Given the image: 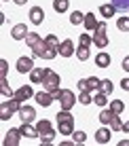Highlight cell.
I'll list each match as a JSON object with an SVG mask.
<instances>
[{
    "label": "cell",
    "instance_id": "5bb4252c",
    "mask_svg": "<svg viewBox=\"0 0 129 146\" xmlns=\"http://www.w3.org/2000/svg\"><path fill=\"white\" fill-rule=\"evenodd\" d=\"M32 95H34V91H32V87H30V85H23V87H19L17 91H15V98H19L21 102H28Z\"/></svg>",
    "mask_w": 129,
    "mask_h": 146
},
{
    "label": "cell",
    "instance_id": "d6a6232c",
    "mask_svg": "<svg viewBox=\"0 0 129 146\" xmlns=\"http://www.w3.org/2000/svg\"><path fill=\"white\" fill-rule=\"evenodd\" d=\"M72 140H74V144H85L87 133H85V131H74V133H72Z\"/></svg>",
    "mask_w": 129,
    "mask_h": 146
},
{
    "label": "cell",
    "instance_id": "836d02e7",
    "mask_svg": "<svg viewBox=\"0 0 129 146\" xmlns=\"http://www.w3.org/2000/svg\"><path fill=\"white\" fill-rule=\"evenodd\" d=\"M38 40H40V34H36V32H30L28 36H26V42L30 44V47H34V44L38 42Z\"/></svg>",
    "mask_w": 129,
    "mask_h": 146
},
{
    "label": "cell",
    "instance_id": "ba28073f",
    "mask_svg": "<svg viewBox=\"0 0 129 146\" xmlns=\"http://www.w3.org/2000/svg\"><path fill=\"white\" fill-rule=\"evenodd\" d=\"M59 55H62V57H72L74 55V42L70 38H66V40L59 42Z\"/></svg>",
    "mask_w": 129,
    "mask_h": 146
},
{
    "label": "cell",
    "instance_id": "8992f818",
    "mask_svg": "<svg viewBox=\"0 0 129 146\" xmlns=\"http://www.w3.org/2000/svg\"><path fill=\"white\" fill-rule=\"evenodd\" d=\"M57 129H59V135H72L74 133V119L57 121Z\"/></svg>",
    "mask_w": 129,
    "mask_h": 146
},
{
    "label": "cell",
    "instance_id": "5b68a950",
    "mask_svg": "<svg viewBox=\"0 0 129 146\" xmlns=\"http://www.w3.org/2000/svg\"><path fill=\"white\" fill-rule=\"evenodd\" d=\"M19 140H21V131H19V129H9V131L4 133L2 144H4V146H17Z\"/></svg>",
    "mask_w": 129,
    "mask_h": 146
},
{
    "label": "cell",
    "instance_id": "8fae6325",
    "mask_svg": "<svg viewBox=\"0 0 129 146\" xmlns=\"http://www.w3.org/2000/svg\"><path fill=\"white\" fill-rule=\"evenodd\" d=\"M42 19H44V11L40 7H32L30 9V21H32L34 26H40Z\"/></svg>",
    "mask_w": 129,
    "mask_h": 146
},
{
    "label": "cell",
    "instance_id": "e575fe53",
    "mask_svg": "<svg viewBox=\"0 0 129 146\" xmlns=\"http://www.w3.org/2000/svg\"><path fill=\"white\" fill-rule=\"evenodd\" d=\"M110 129L112 131H121L123 129V121L118 119V114H114V119H112V123H110Z\"/></svg>",
    "mask_w": 129,
    "mask_h": 146
},
{
    "label": "cell",
    "instance_id": "f35d334b",
    "mask_svg": "<svg viewBox=\"0 0 129 146\" xmlns=\"http://www.w3.org/2000/svg\"><path fill=\"white\" fill-rule=\"evenodd\" d=\"M44 40H47V44H51V47H59V40H57L55 34H49V36L44 38Z\"/></svg>",
    "mask_w": 129,
    "mask_h": 146
},
{
    "label": "cell",
    "instance_id": "74e56055",
    "mask_svg": "<svg viewBox=\"0 0 129 146\" xmlns=\"http://www.w3.org/2000/svg\"><path fill=\"white\" fill-rule=\"evenodd\" d=\"M112 4L116 9H121V11H127L129 9V0H112Z\"/></svg>",
    "mask_w": 129,
    "mask_h": 146
},
{
    "label": "cell",
    "instance_id": "484cf974",
    "mask_svg": "<svg viewBox=\"0 0 129 146\" xmlns=\"http://www.w3.org/2000/svg\"><path fill=\"white\" fill-rule=\"evenodd\" d=\"M68 4H70V0H53V9H55L57 13H66Z\"/></svg>",
    "mask_w": 129,
    "mask_h": 146
},
{
    "label": "cell",
    "instance_id": "d590c367",
    "mask_svg": "<svg viewBox=\"0 0 129 146\" xmlns=\"http://www.w3.org/2000/svg\"><path fill=\"white\" fill-rule=\"evenodd\" d=\"M0 93H2V98H13V91H11V87H9V83H2L0 85Z\"/></svg>",
    "mask_w": 129,
    "mask_h": 146
},
{
    "label": "cell",
    "instance_id": "d6986e66",
    "mask_svg": "<svg viewBox=\"0 0 129 146\" xmlns=\"http://www.w3.org/2000/svg\"><path fill=\"white\" fill-rule=\"evenodd\" d=\"M93 44L97 49H106L108 47V36L106 34H93Z\"/></svg>",
    "mask_w": 129,
    "mask_h": 146
},
{
    "label": "cell",
    "instance_id": "7c38bea8",
    "mask_svg": "<svg viewBox=\"0 0 129 146\" xmlns=\"http://www.w3.org/2000/svg\"><path fill=\"white\" fill-rule=\"evenodd\" d=\"M110 135H112V129H108V127H100L95 131V142H100V144H108L110 142Z\"/></svg>",
    "mask_w": 129,
    "mask_h": 146
},
{
    "label": "cell",
    "instance_id": "9c48e42d",
    "mask_svg": "<svg viewBox=\"0 0 129 146\" xmlns=\"http://www.w3.org/2000/svg\"><path fill=\"white\" fill-rule=\"evenodd\" d=\"M19 117H21L23 123H32V121L36 119V110H34L32 106H26V104H23L21 110H19Z\"/></svg>",
    "mask_w": 129,
    "mask_h": 146
},
{
    "label": "cell",
    "instance_id": "f6af8a7d",
    "mask_svg": "<svg viewBox=\"0 0 129 146\" xmlns=\"http://www.w3.org/2000/svg\"><path fill=\"white\" fill-rule=\"evenodd\" d=\"M13 2H15V4H26L28 0H13Z\"/></svg>",
    "mask_w": 129,
    "mask_h": 146
},
{
    "label": "cell",
    "instance_id": "ac0fdd59",
    "mask_svg": "<svg viewBox=\"0 0 129 146\" xmlns=\"http://www.w3.org/2000/svg\"><path fill=\"white\" fill-rule=\"evenodd\" d=\"M100 85H102V78H97V76H89V78H87V91H91V93L100 91Z\"/></svg>",
    "mask_w": 129,
    "mask_h": 146
},
{
    "label": "cell",
    "instance_id": "ab89813d",
    "mask_svg": "<svg viewBox=\"0 0 129 146\" xmlns=\"http://www.w3.org/2000/svg\"><path fill=\"white\" fill-rule=\"evenodd\" d=\"M106 30H108L106 21H100V23H97V28H95V34H106Z\"/></svg>",
    "mask_w": 129,
    "mask_h": 146
},
{
    "label": "cell",
    "instance_id": "83f0119b",
    "mask_svg": "<svg viewBox=\"0 0 129 146\" xmlns=\"http://www.w3.org/2000/svg\"><path fill=\"white\" fill-rule=\"evenodd\" d=\"M70 23L72 26H78V23H85V15H83L81 11H74L70 15Z\"/></svg>",
    "mask_w": 129,
    "mask_h": 146
},
{
    "label": "cell",
    "instance_id": "44dd1931",
    "mask_svg": "<svg viewBox=\"0 0 129 146\" xmlns=\"http://www.w3.org/2000/svg\"><path fill=\"white\" fill-rule=\"evenodd\" d=\"M116 13V7H114V4H102V7H100V15H102V17H112V15H114Z\"/></svg>",
    "mask_w": 129,
    "mask_h": 146
},
{
    "label": "cell",
    "instance_id": "3957f363",
    "mask_svg": "<svg viewBox=\"0 0 129 146\" xmlns=\"http://www.w3.org/2000/svg\"><path fill=\"white\" fill-rule=\"evenodd\" d=\"M36 129H38V138H40V144H51L53 142V138H55V131H53V127H51V123H49L47 119H40L36 123Z\"/></svg>",
    "mask_w": 129,
    "mask_h": 146
},
{
    "label": "cell",
    "instance_id": "9a60e30c",
    "mask_svg": "<svg viewBox=\"0 0 129 146\" xmlns=\"http://www.w3.org/2000/svg\"><path fill=\"white\" fill-rule=\"evenodd\" d=\"M110 55H108L106 51H102V53H97L95 55V66L97 68H110Z\"/></svg>",
    "mask_w": 129,
    "mask_h": 146
},
{
    "label": "cell",
    "instance_id": "f1b7e54d",
    "mask_svg": "<svg viewBox=\"0 0 129 146\" xmlns=\"http://www.w3.org/2000/svg\"><path fill=\"white\" fill-rule=\"evenodd\" d=\"M78 102H81L83 106H89V104L93 102V95H91V91H81V95H78Z\"/></svg>",
    "mask_w": 129,
    "mask_h": 146
},
{
    "label": "cell",
    "instance_id": "30bf717a",
    "mask_svg": "<svg viewBox=\"0 0 129 146\" xmlns=\"http://www.w3.org/2000/svg\"><path fill=\"white\" fill-rule=\"evenodd\" d=\"M28 28H26V23H17V26H13V30H11V36L15 38V40H26V36H28Z\"/></svg>",
    "mask_w": 129,
    "mask_h": 146
},
{
    "label": "cell",
    "instance_id": "7bdbcfd3",
    "mask_svg": "<svg viewBox=\"0 0 129 146\" xmlns=\"http://www.w3.org/2000/svg\"><path fill=\"white\" fill-rule=\"evenodd\" d=\"M123 70H125V72H129V57L123 59Z\"/></svg>",
    "mask_w": 129,
    "mask_h": 146
},
{
    "label": "cell",
    "instance_id": "ee69618b",
    "mask_svg": "<svg viewBox=\"0 0 129 146\" xmlns=\"http://www.w3.org/2000/svg\"><path fill=\"white\" fill-rule=\"evenodd\" d=\"M121 131H125V133H129V121H127V123H123V129H121Z\"/></svg>",
    "mask_w": 129,
    "mask_h": 146
},
{
    "label": "cell",
    "instance_id": "6da1fadb",
    "mask_svg": "<svg viewBox=\"0 0 129 146\" xmlns=\"http://www.w3.org/2000/svg\"><path fill=\"white\" fill-rule=\"evenodd\" d=\"M32 51L36 57H42V59H55L57 53H59V47H51V44H47V40L40 38L36 44L32 47Z\"/></svg>",
    "mask_w": 129,
    "mask_h": 146
},
{
    "label": "cell",
    "instance_id": "d4e9b609",
    "mask_svg": "<svg viewBox=\"0 0 129 146\" xmlns=\"http://www.w3.org/2000/svg\"><path fill=\"white\" fill-rule=\"evenodd\" d=\"M89 47H85V44H78V49H76V57L81 59V62H87L89 59Z\"/></svg>",
    "mask_w": 129,
    "mask_h": 146
},
{
    "label": "cell",
    "instance_id": "1f68e13d",
    "mask_svg": "<svg viewBox=\"0 0 129 146\" xmlns=\"http://www.w3.org/2000/svg\"><path fill=\"white\" fill-rule=\"evenodd\" d=\"M116 28L121 30V32H129V17H118Z\"/></svg>",
    "mask_w": 129,
    "mask_h": 146
},
{
    "label": "cell",
    "instance_id": "7a4b0ae2",
    "mask_svg": "<svg viewBox=\"0 0 129 146\" xmlns=\"http://www.w3.org/2000/svg\"><path fill=\"white\" fill-rule=\"evenodd\" d=\"M59 85H62V78H59V74L57 72H53V70H47V76H44L42 80V87L47 89L49 93H53V98L59 100Z\"/></svg>",
    "mask_w": 129,
    "mask_h": 146
},
{
    "label": "cell",
    "instance_id": "603a6c76",
    "mask_svg": "<svg viewBox=\"0 0 129 146\" xmlns=\"http://www.w3.org/2000/svg\"><path fill=\"white\" fill-rule=\"evenodd\" d=\"M112 119H114V112H112V110H102L100 112V123L102 125H110Z\"/></svg>",
    "mask_w": 129,
    "mask_h": 146
},
{
    "label": "cell",
    "instance_id": "b9f144b4",
    "mask_svg": "<svg viewBox=\"0 0 129 146\" xmlns=\"http://www.w3.org/2000/svg\"><path fill=\"white\" fill-rule=\"evenodd\" d=\"M121 87L125 89V91H129V78H123L121 80Z\"/></svg>",
    "mask_w": 129,
    "mask_h": 146
},
{
    "label": "cell",
    "instance_id": "ffe728a7",
    "mask_svg": "<svg viewBox=\"0 0 129 146\" xmlns=\"http://www.w3.org/2000/svg\"><path fill=\"white\" fill-rule=\"evenodd\" d=\"M97 23H100V21H97V19H95V15H93V13H87V15H85V28L89 30V32H91V30H93V32H95Z\"/></svg>",
    "mask_w": 129,
    "mask_h": 146
},
{
    "label": "cell",
    "instance_id": "60d3db41",
    "mask_svg": "<svg viewBox=\"0 0 129 146\" xmlns=\"http://www.w3.org/2000/svg\"><path fill=\"white\" fill-rule=\"evenodd\" d=\"M78 89H81V91H87V78H81V80H78Z\"/></svg>",
    "mask_w": 129,
    "mask_h": 146
},
{
    "label": "cell",
    "instance_id": "2e32d148",
    "mask_svg": "<svg viewBox=\"0 0 129 146\" xmlns=\"http://www.w3.org/2000/svg\"><path fill=\"white\" fill-rule=\"evenodd\" d=\"M47 70L49 68H34L32 72H30V80H32V83H42L44 76H47Z\"/></svg>",
    "mask_w": 129,
    "mask_h": 146
},
{
    "label": "cell",
    "instance_id": "277c9868",
    "mask_svg": "<svg viewBox=\"0 0 129 146\" xmlns=\"http://www.w3.org/2000/svg\"><path fill=\"white\" fill-rule=\"evenodd\" d=\"M74 104H76V95H74V91H70V89H62V91H59V106H62V110H72Z\"/></svg>",
    "mask_w": 129,
    "mask_h": 146
},
{
    "label": "cell",
    "instance_id": "f546056e",
    "mask_svg": "<svg viewBox=\"0 0 129 146\" xmlns=\"http://www.w3.org/2000/svg\"><path fill=\"white\" fill-rule=\"evenodd\" d=\"M112 89H114L112 80H110V78H104V80H102V85H100V91H104V93L110 95V93H112Z\"/></svg>",
    "mask_w": 129,
    "mask_h": 146
},
{
    "label": "cell",
    "instance_id": "cb8c5ba5",
    "mask_svg": "<svg viewBox=\"0 0 129 146\" xmlns=\"http://www.w3.org/2000/svg\"><path fill=\"white\" fill-rule=\"evenodd\" d=\"M11 117H13V110L9 108L7 102H2V106H0V121H9Z\"/></svg>",
    "mask_w": 129,
    "mask_h": 146
},
{
    "label": "cell",
    "instance_id": "7402d4cb",
    "mask_svg": "<svg viewBox=\"0 0 129 146\" xmlns=\"http://www.w3.org/2000/svg\"><path fill=\"white\" fill-rule=\"evenodd\" d=\"M93 104H97V106H106V104H108V93L95 91V93H93Z\"/></svg>",
    "mask_w": 129,
    "mask_h": 146
},
{
    "label": "cell",
    "instance_id": "4dcf8cb0",
    "mask_svg": "<svg viewBox=\"0 0 129 146\" xmlns=\"http://www.w3.org/2000/svg\"><path fill=\"white\" fill-rule=\"evenodd\" d=\"M7 70H9L7 59H0V85H2V83H7Z\"/></svg>",
    "mask_w": 129,
    "mask_h": 146
},
{
    "label": "cell",
    "instance_id": "e0dca14e",
    "mask_svg": "<svg viewBox=\"0 0 129 146\" xmlns=\"http://www.w3.org/2000/svg\"><path fill=\"white\" fill-rule=\"evenodd\" d=\"M19 131H21V135H26V138H38V129L32 127L30 123H21Z\"/></svg>",
    "mask_w": 129,
    "mask_h": 146
},
{
    "label": "cell",
    "instance_id": "4fadbf2b",
    "mask_svg": "<svg viewBox=\"0 0 129 146\" xmlns=\"http://www.w3.org/2000/svg\"><path fill=\"white\" fill-rule=\"evenodd\" d=\"M34 98H36V102L40 104V106H44V108H47V106H51V102L55 100V98H53V93H49L47 89H44V91H40V93H36Z\"/></svg>",
    "mask_w": 129,
    "mask_h": 146
},
{
    "label": "cell",
    "instance_id": "52a82bcc",
    "mask_svg": "<svg viewBox=\"0 0 129 146\" xmlns=\"http://www.w3.org/2000/svg\"><path fill=\"white\" fill-rule=\"evenodd\" d=\"M34 70V59L32 57H19L17 59V72H21V74H30Z\"/></svg>",
    "mask_w": 129,
    "mask_h": 146
},
{
    "label": "cell",
    "instance_id": "8d00e7d4",
    "mask_svg": "<svg viewBox=\"0 0 129 146\" xmlns=\"http://www.w3.org/2000/svg\"><path fill=\"white\" fill-rule=\"evenodd\" d=\"M78 42H81V44H85V47H91V42H93V36H91V34H81Z\"/></svg>",
    "mask_w": 129,
    "mask_h": 146
},
{
    "label": "cell",
    "instance_id": "4316f807",
    "mask_svg": "<svg viewBox=\"0 0 129 146\" xmlns=\"http://www.w3.org/2000/svg\"><path fill=\"white\" fill-rule=\"evenodd\" d=\"M110 110L114 114H121L123 110H125V102H123V100H114V102H110Z\"/></svg>",
    "mask_w": 129,
    "mask_h": 146
}]
</instances>
